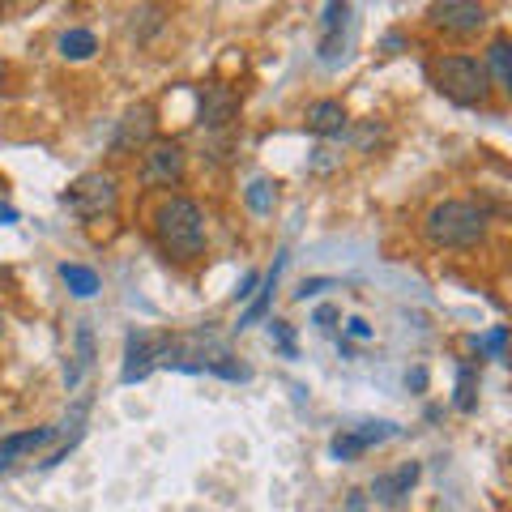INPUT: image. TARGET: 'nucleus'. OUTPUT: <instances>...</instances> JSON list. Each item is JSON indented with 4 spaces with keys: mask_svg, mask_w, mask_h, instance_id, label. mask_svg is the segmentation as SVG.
Returning <instances> with one entry per match:
<instances>
[{
    "mask_svg": "<svg viewBox=\"0 0 512 512\" xmlns=\"http://www.w3.org/2000/svg\"><path fill=\"white\" fill-rule=\"evenodd\" d=\"M154 235L163 252H171L175 261H188L205 248V214L192 197H167L154 210Z\"/></svg>",
    "mask_w": 512,
    "mask_h": 512,
    "instance_id": "obj_1",
    "label": "nucleus"
},
{
    "mask_svg": "<svg viewBox=\"0 0 512 512\" xmlns=\"http://www.w3.org/2000/svg\"><path fill=\"white\" fill-rule=\"evenodd\" d=\"M431 82H436V90L457 107H483L495 90L483 60L466 56V52H448V56L431 60Z\"/></svg>",
    "mask_w": 512,
    "mask_h": 512,
    "instance_id": "obj_2",
    "label": "nucleus"
},
{
    "mask_svg": "<svg viewBox=\"0 0 512 512\" xmlns=\"http://www.w3.org/2000/svg\"><path fill=\"white\" fill-rule=\"evenodd\" d=\"M423 235L431 248H474L487 235V214L474 201H440L427 210Z\"/></svg>",
    "mask_w": 512,
    "mask_h": 512,
    "instance_id": "obj_3",
    "label": "nucleus"
},
{
    "mask_svg": "<svg viewBox=\"0 0 512 512\" xmlns=\"http://www.w3.org/2000/svg\"><path fill=\"white\" fill-rule=\"evenodd\" d=\"M64 205L82 218V222H99V218H111L120 205V184L116 175H103V171H90V175H77L64 192Z\"/></svg>",
    "mask_w": 512,
    "mask_h": 512,
    "instance_id": "obj_4",
    "label": "nucleus"
},
{
    "mask_svg": "<svg viewBox=\"0 0 512 512\" xmlns=\"http://www.w3.org/2000/svg\"><path fill=\"white\" fill-rule=\"evenodd\" d=\"M171 338H154V333H128L124 342V367H120V384H137L146 380L158 363H171Z\"/></svg>",
    "mask_w": 512,
    "mask_h": 512,
    "instance_id": "obj_5",
    "label": "nucleus"
},
{
    "mask_svg": "<svg viewBox=\"0 0 512 512\" xmlns=\"http://www.w3.org/2000/svg\"><path fill=\"white\" fill-rule=\"evenodd\" d=\"M427 18L436 30H444V35H478L491 13L483 5H470V0H444V5L427 9Z\"/></svg>",
    "mask_w": 512,
    "mask_h": 512,
    "instance_id": "obj_6",
    "label": "nucleus"
},
{
    "mask_svg": "<svg viewBox=\"0 0 512 512\" xmlns=\"http://www.w3.org/2000/svg\"><path fill=\"white\" fill-rule=\"evenodd\" d=\"M235 111H239V94L231 86H222V82H210L201 90V107H197V124L201 128H210V133H218V128H227L235 120Z\"/></svg>",
    "mask_w": 512,
    "mask_h": 512,
    "instance_id": "obj_7",
    "label": "nucleus"
},
{
    "mask_svg": "<svg viewBox=\"0 0 512 512\" xmlns=\"http://www.w3.org/2000/svg\"><path fill=\"white\" fill-rule=\"evenodd\" d=\"M146 146H154V107L137 103V107H128V116L120 120L116 150L128 154V150H146Z\"/></svg>",
    "mask_w": 512,
    "mask_h": 512,
    "instance_id": "obj_8",
    "label": "nucleus"
},
{
    "mask_svg": "<svg viewBox=\"0 0 512 512\" xmlns=\"http://www.w3.org/2000/svg\"><path fill=\"white\" fill-rule=\"evenodd\" d=\"M184 175V150L175 141H154L146 146V180L150 184H180Z\"/></svg>",
    "mask_w": 512,
    "mask_h": 512,
    "instance_id": "obj_9",
    "label": "nucleus"
},
{
    "mask_svg": "<svg viewBox=\"0 0 512 512\" xmlns=\"http://www.w3.org/2000/svg\"><path fill=\"white\" fill-rule=\"evenodd\" d=\"M419 474H423L419 461H406V466H397L393 474H380L376 483H372V495H376L380 504H397L402 495H410L414 483H419Z\"/></svg>",
    "mask_w": 512,
    "mask_h": 512,
    "instance_id": "obj_10",
    "label": "nucleus"
},
{
    "mask_svg": "<svg viewBox=\"0 0 512 512\" xmlns=\"http://www.w3.org/2000/svg\"><path fill=\"white\" fill-rule=\"evenodd\" d=\"M303 124H308V133H316V137H338L346 128V107L338 99H316L303 111Z\"/></svg>",
    "mask_w": 512,
    "mask_h": 512,
    "instance_id": "obj_11",
    "label": "nucleus"
},
{
    "mask_svg": "<svg viewBox=\"0 0 512 512\" xmlns=\"http://www.w3.org/2000/svg\"><path fill=\"white\" fill-rule=\"evenodd\" d=\"M282 265H286V252H278V261H274V269H269V274L261 278V295H256L248 308H244V316H239V333L244 329H252L256 320H265L269 316V303H274V291H278V278H282Z\"/></svg>",
    "mask_w": 512,
    "mask_h": 512,
    "instance_id": "obj_12",
    "label": "nucleus"
},
{
    "mask_svg": "<svg viewBox=\"0 0 512 512\" xmlns=\"http://www.w3.org/2000/svg\"><path fill=\"white\" fill-rule=\"evenodd\" d=\"M56 431H60V427H30V431H18V436H5V440H0V466H9L13 457L35 453V448L52 444Z\"/></svg>",
    "mask_w": 512,
    "mask_h": 512,
    "instance_id": "obj_13",
    "label": "nucleus"
},
{
    "mask_svg": "<svg viewBox=\"0 0 512 512\" xmlns=\"http://www.w3.org/2000/svg\"><path fill=\"white\" fill-rule=\"evenodd\" d=\"M483 69H487V77H491V86L512 90V47H508V39H504V35H500V39H491Z\"/></svg>",
    "mask_w": 512,
    "mask_h": 512,
    "instance_id": "obj_14",
    "label": "nucleus"
},
{
    "mask_svg": "<svg viewBox=\"0 0 512 512\" xmlns=\"http://www.w3.org/2000/svg\"><path fill=\"white\" fill-rule=\"evenodd\" d=\"M60 282L69 286V295H77V299H94L99 295V286H103L90 265H69V261L60 265Z\"/></svg>",
    "mask_w": 512,
    "mask_h": 512,
    "instance_id": "obj_15",
    "label": "nucleus"
},
{
    "mask_svg": "<svg viewBox=\"0 0 512 512\" xmlns=\"http://www.w3.org/2000/svg\"><path fill=\"white\" fill-rule=\"evenodd\" d=\"M90 367H94V329H90V325H77V363L64 367V384H69V389H77Z\"/></svg>",
    "mask_w": 512,
    "mask_h": 512,
    "instance_id": "obj_16",
    "label": "nucleus"
},
{
    "mask_svg": "<svg viewBox=\"0 0 512 512\" xmlns=\"http://www.w3.org/2000/svg\"><path fill=\"white\" fill-rule=\"evenodd\" d=\"M56 47H60V56H64V60H90L94 52H99V35H94V30L73 26V30H64Z\"/></svg>",
    "mask_w": 512,
    "mask_h": 512,
    "instance_id": "obj_17",
    "label": "nucleus"
},
{
    "mask_svg": "<svg viewBox=\"0 0 512 512\" xmlns=\"http://www.w3.org/2000/svg\"><path fill=\"white\" fill-rule=\"evenodd\" d=\"M244 201H248L252 214H274V205H278V184H274V180H252V184L244 188Z\"/></svg>",
    "mask_w": 512,
    "mask_h": 512,
    "instance_id": "obj_18",
    "label": "nucleus"
},
{
    "mask_svg": "<svg viewBox=\"0 0 512 512\" xmlns=\"http://www.w3.org/2000/svg\"><path fill=\"white\" fill-rule=\"evenodd\" d=\"M474 393H478V367H461V372H457V397H453V406L461 414H470L474 402H478Z\"/></svg>",
    "mask_w": 512,
    "mask_h": 512,
    "instance_id": "obj_19",
    "label": "nucleus"
},
{
    "mask_svg": "<svg viewBox=\"0 0 512 512\" xmlns=\"http://www.w3.org/2000/svg\"><path fill=\"white\" fill-rule=\"evenodd\" d=\"M201 372H214V376H222V380H248V376H252L248 367H244V363H235L231 355H218V359H210V363L201 367Z\"/></svg>",
    "mask_w": 512,
    "mask_h": 512,
    "instance_id": "obj_20",
    "label": "nucleus"
},
{
    "mask_svg": "<svg viewBox=\"0 0 512 512\" xmlns=\"http://www.w3.org/2000/svg\"><path fill=\"white\" fill-rule=\"evenodd\" d=\"M329 453L338 457V461H355L359 453H367V448L359 444L355 431H342V436H333V440H329Z\"/></svg>",
    "mask_w": 512,
    "mask_h": 512,
    "instance_id": "obj_21",
    "label": "nucleus"
},
{
    "mask_svg": "<svg viewBox=\"0 0 512 512\" xmlns=\"http://www.w3.org/2000/svg\"><path fill=\"white\" fill-rule=\"evenodd\" d=\"M355 436H359L363 448H372V444H380V440L397 436V427H393V423H363V427H355Z\"/></svg>",
    "mask_w": 512,
    "mask_h": 512,
    "instance_id": "obj_22",
    "label": "nucleus"
},
{
    "mask_svg": "<svg viewBox=\"0 0 512 512\" xmlns=\"http://www.w3.org/2000/svg\"><path fill=\"white\" fill-rule=\"evenodd\" d=\"M312 154H316L312 163H308V171H312V175H325V171H333V167L342 163V154H333L329 146H320V150H312Z\"/></svg>",
    "mask_w": 512,
    "mask_h": 512,
    "instance_id": "obj_23",
    "label": "nucleus"
},
{
    "mask_svg": "<svg viewBox=\"0 0 512 512\" xmlns=\"http://www.w3.org/2000/svg\"><path fill=\"white\" fill-rule=\"evenodd\" d=\"M350 22V5H325V35L342 30Z\"/></svg>",
    "mask_w": 512,
    "mask_h": 512,
    "instance_id": "obj_24",
    "label": "nucleus"
},
{
    "mask_svg": "<svg viewBox=\"0 0 512 512\" xmlns=\"http://www.w3.org/2000/svg\"><path fill=\"white\" fill-rule=\"evenodd\" d=\"M269 333H274V338H278V346H282L286 355L295 359V333H291V325H286V320H274V325H269Z\"/></svg>",
    "mask_w": 512,
    "mask_h": 512,
    "instance_id": "obj_25",
    "label": "nucleus"
},
{
    "mask_svg": "<svg viewBox=\"0 0 512 512\" xmlns=\"http://www.w3.org/2000/svg\"><path fill=\"white\" fill-rule=\"evenodd\" d=\"M329 286H333V278H312V282H303V286H299V291H295V299H299V303H308L312 295L329 291Z\"/></svg>",
    "mask_w": 512,
    "mask_h": 512,
    "instance_id": "obj_26",
    "label": "nucleus"
},
{
    "mask_svg": "<svg viewBox=\"0 0 512 512\" xmlns=\"http://www.w3.org/2000/svg\"><path fill=\"white\" fill-rule=\"evenodd\" d=\"M346 333H350V338H359V342H367V338H372V325H367L363 316H350L346 320Z\"/></svg>",
    "mask_w": 512,
    "mask_h": 512,
    "instance_id": "obj_27",
    "label": "nucleus"
},
{
    "mask_svg": "<svg viewBox=\"0 0 512 512\" xmlns=\"http://www.w3.org/2000/svg\"><path fill=\"white\" fill-rule=\"evenodd\" d=\"M338 316H342V312L333 308V303H325V308H316V316H312V320H316L320 329H333V320H338Z\"/></svg>",
    "mask_w": 512,
    "mask_h": 512,
    "instance_id": "obj_28",
    "label": "nucleus"
},
{
    "mask_svg": "<svg viewBox=\"0 0 512 512\" xmlns=\"http://www.w3.org/2000/svg\"><path fill=\"white\" fill-rule=\"evenodd\" d=\"M504 338H508V329H491V333H487V350H491L495 359L504 355Z\"/></svg>",
    "mask_w": 512,
    "mask_h": 512,
    "instance_id": "obj_29",
    "label": "nucleus"
},
{
    "mask_svg": "<svg viewBox=\"0 0 512 512\" xmlns=\"http://www.w3.org/2000/svg\"><path fill=\"white\" fill-rule=\"evenodd\" d=\"M256 282H261V278H256V274H248L244 282H239V291H235V299H248V295L256 291Z\"/></svg>",
    "mask_w": 512,
    "mask_h": 512,
    "instance_id": "obj_30",
    "label": "nucleus"
},
{
    "mask_svg": "<svg viewBox=\"0 0 512 512\" xmlns=\"http://www.w3.org/2000/svg\"><path fill=\"white\" fill-rule=\"evenodd\" d=\"M0 222H18V214H13L9 205H0Z\"/></svg>",
    "mask_w": 512,
    "mask_h": 512,
    "instance_id": "obj_31",
    "label": "nucleus"
},
{
    "mask_svg": "<svg viewBox=\"0 0 512 512\" xmlns=\"http://www.w3.org/2000/svg\"><path fill=\"white\" fill-rule=\"evenodd\" d=\"M0 338H5V312H0Z\"/></svg>",
    "mask_w": 512,
    "mask_h": 512,
    "instance_id": "obj_32",
    "label": "nucleus"
}]
</instances>
